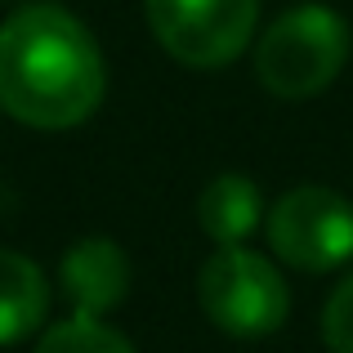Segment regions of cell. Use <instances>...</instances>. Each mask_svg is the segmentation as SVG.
<instances>
[{
  "label": "cell",
  "instance_id": "6da1fadb",
  "mask_svg": "<svg viewBox=\"0 0 353 353\" xmlns=\"http://www.w3.org/2000/svg\"><path fill=\"white\" fill-rule=\"evenodd\" d=\"M108 94L94 32L63 5H18L0 23V112L27 130H77Z\"/></svg>",
  "mask_w": 353,
  "mask_h": 353
},
{
  "label": "cell",
  "instance_id": "7a4b0ae2",
  "mask_svg": "<svg viewBox=\"0 0 353 353\" xmlns=\"http://www.w3.org/2000/svg\"><path fill=\"white\" fill-rule=\"evenodd\" d=\"M353 54V32L340 9L322 0L277 14L255 41V81L282 103L318 99L345 72Z\"/></svg>",
  "mask_w": 353,
  "mask_h": 353
},
{
  "label": "cell",
  "instance_id": "3957f363",
  "mask_svg": "<svg viewBox=\"0 0 353 353\" xmlns=\"http://www.w3.org/2000/svg\"><path fill=\"white\" fill-rule=\"evenodd\" d=\"M197 304L233 340H264L291 318V286L282 268L250 246H219L197 273Z\"/></svg>",
  "mask_w": 353,
  "mask_h": 353
},
{
  "label": "cell",
  "instance_id": "277c9868",
  "mask_svg": "<svg viewBox=\"0 0 353 353\" xmlns=\"http://www.w3.org/2000/svg\"><path fill=\"white\" fill-rule=\"evenodd\" d=\"M143 18L179 68L219 72L246 54L259 0H143Z\"/></svg>",
  "mask_w": 353,
  "mask_h": 353
},
{
  "label": "cell",
  "instance_id": "5b68a950",
  "mask_svg": "<svg viewBox=\"0 0 353 353\" xmlns=\"http://www.w3.org/2000/svg\"><path fill=\"white\" fill-rule=\"evenodd\" d=\"M264 237L273 259L295 273H331L353 259V201L336 188L304 183L268 206Z\"/></svg>",
  "mask_w": 353,
  "mask_h": 353
},
{
  "label": "cell",
  "instance_id": "8992f818",
  "mask_svg": "<svg viewBox=\"0 0 353 353\" xmlns=\"http://www.w3.org/2000/svg\"><path fill=\"white\" fill-rule=\"evenodd\" d=\"M130 255L112 237H81L59 259V291L72 304V313H112L130 295Z\"/></svg>",
  "mask_w": 353,
  "mask_h": 353
},
{
  "label": "cell",
  "instance_id": "52a82bcc",
  "mask_svg": "<svg viewBox=\"0 0 353 353\" xmlns=\"http://www.w3.org/2000/svg\"><path fill=\"white\" fill-rule=\"evenodd\" d=\"M50 318V277L23 250L0 246V345L36 336Z\"/></svg>",
  "mask_w": 353,
  "mask_h": 353
},
{
  "label": "cell",
  "instance_id": "ba28073f",
  "mask_svg": "<svg viewBox=\"0 0 353 353\" xmlns=\"http://www.w3.org/2000/svg\"><path fill=\"white\" fill-rule=\"evenodd\" d=\"M264 215H268V206L259 197L255 179H246L237 170L215 174L197 197V224L215 246H241L264 224Z\"/></svg>",
  "mask_w": 353,
  "mask_h": 353
},
{
  "label": "cell",
  "instance_id": "9c48e42d",
  "mask_svg": "<svg viewBox=\"0 0 353 353\" xmlns=\"http://www.w3.org/2000/svg\"><path fill=\"white\" fill-rule=\"evenodd\" d=\"M36 353H134V345L112 322L94 318V313H72V318L45 327V336L36 340Z\"/></svg>",
  "mask_w": 353,
  "mask_h": 353
},
{
  "label": "cell",
  "instance_id": "30bf717a",
  "mask_svg": "<svg viewBox=\"0 0 353 353\" xmlns=\"http://www.w3.org/2000/svg\"><path fill=\"white\" fill-rule=\"evenodd\" d=\"M322 340L331 353H353V268L331 286L322 304Z\"/></svg>",
  "mask_w": 353,
  "mask_h": 353
}]
</instances>
